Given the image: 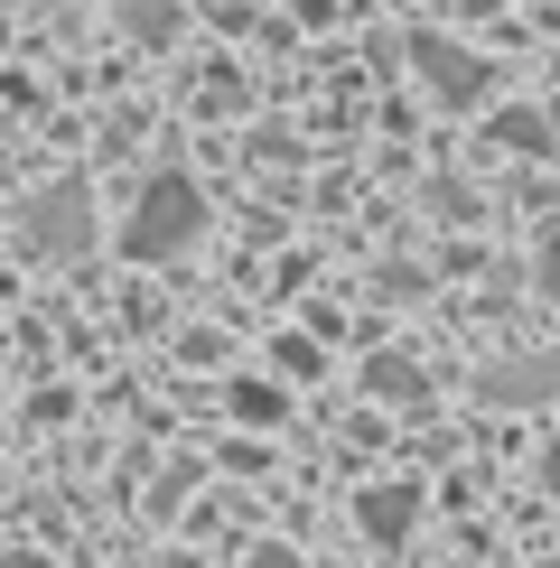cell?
<instances>
[{
	"mask_svg": "<svg viewBox=\"0 0 560 568\" xmlns=\"http://www.w3.org/2000/svg\"><path fill=\"white\" fill-rule=\"evenodd\" d=\"M420 523V485H373L356 504V531L373 540V550H402V531Z\"/></svg>",
	"mask_w": 560,
	"mask_h": 568,
	"instance_id": "3",
	"label": "cell"
},
{
	"mask_svg": "<svg viewBox=\"0 0 560 568\" xmlns=\"http://www.w3.org/2000/svg\"><path fill=\"white\" fill-rule=\"evenodd\" d=\"M19 243H29L38 262H84V252H93V205H84V186H47L29 215H19Z\"/></svg>",
	"mask_w": 560,
	"mask_h": 568,
	"instance_id": "2",
	"label": "cell"
},
{
	"mask_svg": "<svg viewBox=\"0 0 560 568\" xmlns=\"http://www.w3.org/2000/svg\"><path fill=\"white\" fill-rule=\"evenodd\" d=\"M486 400H496V410H542V400H560V364H542V354L496 364L486 373Z\"/></svg>",
	"mask_w": 560,
	"mask_h": 568,
	"instance_id": "4",
	"label": "cell"
},
{
	"mask_svg": "<svg viewBox=\"0 0 560 568\" xmlns=\"http://www.w3.org/2000/svg\"><path fill=\"white\" fill-rule=\"evenodd\" d=\"M364 392L383 410H430V383H420V364H402V354H364Z\"/></svg>",
	"mask_w": 560,
	"mask_h": 568,
	"instance_id": "5",
	"label": "cell"
},
{
	"mask_svg": "<svg viewBox=\"0 0 560 568\" xmlns=\"http://www.w3.org/2000/svg\"><path fill=\"white\" fill-rule=\"evenodd\" d=\"M252 568H309L299 550H280V540H262V550H252Z\"/></svg>",
	"mask_w": 560,
	"mask_h": 568,
	"instance_id": "7",
	"label": "cell"
},
{
	"mask_svg": "<svg viewBox=\"0 0 560 568\" xmlns=\"http://www.w3.org/2000/svg\"><path fill=\"white\" fill-rule=\"evenodd\" d=\"M542 290H551V307H560V233L542 243Z\"/></svg>",
	"mask_w": 560,
	"mask_h": 568,
	"instance_id": "8",
	"label": "cell"
},
{
	"mask_svg": "<svg viewBox=\"0 0 560 568\" xmlns=\"http://www.w3.org/2000/svg\"><path fill=\"white\" fill-rule=\"evenodd\" d=\"M197 233H206L197 186H187V178H150L140 205H131V224H122V252H131V262H178Z\"/></svg>",
	"mask_w": 560,
	"mask_h": 568,
	"instance_id": "1",
	"label": "cell"
},
{
	"mask_svg": "<svg viewBox=\"0 0 560 568\" xmlns=\"http://www.w3.org/2000/svg\"><path fill=\"white\" fill-rule=\"evenodd\" d=\"M542 568H560V559H542Z\"/></svg>",
	"mask_w": 560,
	"mask_h": 568,
	"instance_id": "9",
	"label": "cell"
},
{
	"mask_svg": "<svg viewBox=\"0 0 560 568\" xmlns=\"http://www.w3.org/2000/svg\"><path fill=\"white\" fill-rule=\"evenodd\" d=\"M224 410L243 419V429H280V419H290V392L262 383V373H233V383H224Z\"/></svg>",
	"mask_w": 560,
	"mask_h": 568,
	"instance_id": "6",
	"label": "cell"
}]
</instances>
